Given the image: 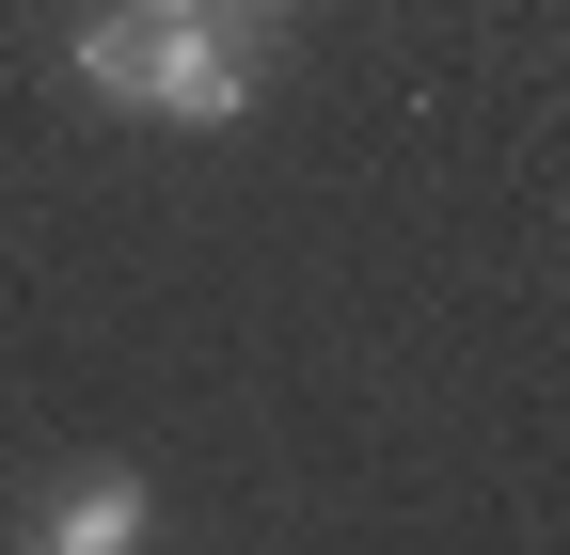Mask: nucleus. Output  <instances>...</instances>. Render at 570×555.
<instances>
[{
  "label": "nucleus",
  "mask_w": 570,
  "mask_h": 555,
  "mask_svg": "<svg viewBox=\"0 0 570 555\" xmlns=\"http://www.w3.org/2000/svg\"><path fill=\"white\" fill-rule=\"evenodd\" d=\"M127 539H142V476L127 460H80L48 493V555H127Z\"/></svg>",
  "instance_id": "f03ea898"
},
{
  "label": "nucleus",
  "mask_w": 570,
  "mask_h": 555,
  "mask_svg": "<svg viewBox=\"0 0 570 555\" xmlns=\"http://www.w3.org/2000/svg\"><path fill=\"white\" fill-rule=\"evenodd\" d=\"M223 17H285V0H223Z\"/></svg>",
  "instance_id": "7ed1b4c3"
},
{
  "label": "nucleus",
  "mask_w": 570,
  "mask_h": 555,
  "mask_svg": "<svg viewBox=\"0 0 570 555\" xmlns=\"http://www.w3.org/2000/svg\"><path fill=\"white\" fill-rule=\"evenodd\" d=\"M80 80L111 111H159V127H238L254 111V32L223 0H96L80 17Z\"/></svg>",
  "instance_id": "f257e3e1"
}]
</instances>
